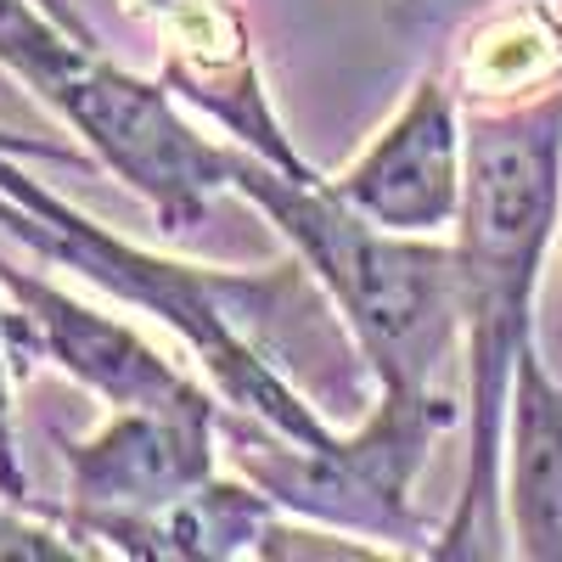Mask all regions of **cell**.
<instances>
[{
    "instance_id": "cell-1",
    "label": "cell",
    "mask_w": 562,
    "mask_h": 562,
    "mask_svg": "<svg viewBox=\"0 0 562 562\" xmlns=\"http://www.w3.org/2000/svg\"><path fill=\"white\" fill-rule=\"evenodd\" d=\"M0 231L29 254L102 288L113 304L158 315L192 349V360L203 366L209 389L231 416H248L293 445H333L344 434L281 371V360L293 355L315 366L360 360L344 315L299 259L270 270H209V265L164 259L153 248L113 237L108 225L79 214L74 203H63L12 153H0Z\"/></svg>"
},
{
    "instance_id": "cell-2",
    "label": "cell",
    "mask_w": 562,
    "mask_h": 562,
    "mask_svg": "<svg viewBox=\"0 0 562 562\" xmlns=\"http://www.w3.org/2000/svg\"><path fill=\"white\" fill-rule=\"evenodd\" d=\"M562 214V85L512 108L467 113V192L456 265L467 310V467L439 524L434 562L512 557L506 529V405L518 355L535 344V288Z\"/></svg>"
},
{
    "instance_id": "cell-3",
    "label": "cell",
    "mask_w": 562,
    "mask_h": 562,
    "mask_svg": "<svg viewBox=\"0 0 562 562\" xmlns=\"http://www.w3.org/2000/svg\"><path fill=\"white\" fill-rule=\"evenodd\" d=\"M231 192L248 198L326 288L378 389H434L467 333L456 243L405 237L349 209L326 175H293L231 140Z\"/></svg>"
},
{
    "instance_id": "cell-4",
    "label": "cell",
    "mask_w": 562,
    "mask_h": 562,
    "mask_svg": "<svg viewBox=\"0 0 562 562\" xmlns=\"http://www.w3.org/2000/svg\"><path fill=\"white\" fill-rule=\"evenodd\" d=\"M456 405L434 389H383L378 411L333 445H293L248 416H220L231 467L259 484L288 518L371 540L378 551L434 557L439 529L422 524L416 479L439 434L456 428Z\"/></svg>"
},
{
    "instance_id": "cell-5",
    "label": "cell",
    "mask_w": 562,
    "mask_h": 562,
    "mask_svg": "<svg viewBox=\"0 0 562 562\" xmlns=\"http://www.w3.org/2000/svg\"><path fill=\"white\" fill-rule=\"evenodd\" d=\"M52 113L113 169L130 192L158 214L164 237L198 231L220 192H231V147L186 124L175 108V90L164 79H135L113 68L102 52L90 57Z\"/></svg>"
},
{
    "instance_id": "cell-6",
    "label": "cell",
    "mask_w": 562,
    "mask_h": 562,
    "mask_svg": "<svg viewBox=\"0 0 562 562\" xmlns=\"http://www.w3.org/2000/svg\"><path fill=\"white\" fill-rule=\"evenodd\" d=\"M333 192L405 237L456 231L467 192V119L445 74H422L400 113L371 135V147L333 180Z\"/></svg>"
},
{
    "instance_id": "cell-7",
    "label": "cell",
    "mask_w": 562,
    "mask_h": 562,
    "mask_svg": "<svg viewBox=\"0 0 562 562\" xmlns=\"http://www.w3.org/2000/svg\"><path fill=\"white\" fill-rule=\"evenodd\" d=\"M0 288L23 310L34 360H52L113 411H220V394L203 378H186L175 360H164L135 326L79 304L57 281L23 270L7 254H0Z\"/></svg>"
},
{
    "instance_id": "cell-8",
    "label": "cell",
    "mask_w": 562,
    "mask_h": 562,
    "mask_svg": "<svg viewBox=\"0 0 562 562\" xmlns=\"http://www.w3.org/2000/svg\"><path fill=\"white\" fill-rule=\"evenodd\" d=\"M124 7L135 18H147L153 34L164 40V85L180 102L203 108L237 147L293 175H310L293 135L281 130L265 97L254 34L237 0H124Z\"/></svg>"
},
{
    "instance_id": "cell-9",
    "label": "cell",
    "mask_w": 562,
    "mask_h": 562,
    "mask_svg": "<svg viewBox=\"0 0 562 562\" xmlns=\"http://www.w3.org/2000/svg\"><path fill=\"white\" fill-rule=\"evenodd\" d=\"M220 411H113L90 439L68 445V501L45 506V518H79V512H140L164 506L186 490L214 479L220 456Z\"/></svg>"
},
{
    "instance_id": "cell-10",
    "label": "cell",
    "mask_w": 562,
    "mask_h": 562,
    "mask_svg": "<svg viewBox=\"0 0 562 562\" xmlns=\"http://www.w3.org/2000/svg\"><path fill=\"white\" fill-rule=\"evenodd\" d=\"M281 518V506L237 479H209L198 490H186L164 506L140 512H79L63 518V529L102 540V551L130 557V562H231V557H259L270 524Z\"/></svg>"
},
{
    "instance_id": "cell-11",
    "label": "cell",
    "mask_w": 562,
    "mask_h": 562,
    "mask_svg": "<svg viewBox=\"0 0 562 562\" xmlns=\"http://www.w3.org/2000/svg\"><path fill=\"white\" fill-rule=\"evenodd\" d=\"M506 529L512 557L562 562V383L546 371L540 344L518 355V383L506 405Z\"/></svg>"
},
{
    "instance_id": "cell-12",
    "label": "cell",
    "mask_w": 562,
    "mask_h": 562,
    "mask_svg": "<svg viewBox=\"0 0 562 562\" xmlns=\"http://www.w3.org/2000/svg\"><path fill=\"white\" fill-rule=\"evenodd\" d=\"M456 97L461 102H501V97H540L562 85V18L551 0H518L456 45Z\"/></svg>"
},
{
    "instance_id": "cell-13",
    "label": "cell",
    "mask_w": 562,
    "mask_h": 562,
    "mask_svg": "<svg viewBox=\"0 0 562 562\" xmlns=\"http://www.w3.org/2000/svg\"><path fill=\"white\" fill-rule=\"evenodd\" d=\"M97 57V40L68 29L57 12H45L40 0H0V68L23 79L34 97L52 108L68 79Z\"/></svg>"
},
{
    "instance_id": "cell-14",
    "label": "cell",
    "mask_w": 562,
    "mask_h": 562,
    "mask_svg": "<svg viewBox=\"0 0 562 562\" xmlns=\"http://www.w3.org/2000/svg\"><path fill=\"white\" fill-rule=\"evenodd\" d=\"M102 557V546H90L85 535L63 529L45 512L0 495V562H90Z\"/></svg>"
},
{
    "instance_id": "cell-15",
    "label": "cell",
    "mask_w": 562,
    "mask_h": 562,
    "mask_svg": "<svg viewBox=\"0 0 562 562\" xmlns=\"http://www.w3.org/2000/svg\"><path fill=\"white\" fill-rule=\"evenodd\" d=\"M18 378L23 366L12 349H0V495L12 501H34V484H29V467H23V445H18Z\"/></svg>"
},
{
    "instance_id": "cell-16",
    "label": "cell",
    "mask_w": 562,
    "mask_h": 562,
    "mask_svg": "<svg viewBox=\"0 0 562 562\" xmlns=\"http://www.w3.org/2000/svg\"><path fill=\"white\" fill-rule=\"evenodd\" d=\"M0 153L34 158V164H57V169H90V164H97V153L63 147V140H40V135H12V130H0Z\"/></svg>"
},
{
    "instance_id": "cell-17",
    "label": "cell",
    "mask_w": 562,
    "mask_h": 562,
    "mask_svg": "<svg viewBox=\"0 0 562 562\" xmlns=\"http://www.w3.org/2000/svg\"><path fill=\"white\" fill-rule=\"evenodd\" d=\"M0 349H12V355H18L23 378L34 371V344H29V326H23V310L7 299V288H0Z\"/></svg>"
},
{
    "instance_id": "cell-18",
    "label": "cell",
    "mask_w": 562,
    "mask_h": 562,
    "mask_svg": "<svg viewBox=\"0 0 562 562\" xmlns=\"http://www.w3.org/2000/svg\"><path fill=\"white\" fill-rule=\"evenodd\" d=\"M40 7H45V12H57V18H63V23H68V29H79V34H85V40H97V34H90V23H85V18H79V12H74V7H68V0H40Z\"/></svg>"
},
{
    "instance_id": "cell-19",
    "label": "cell",
    "mask_w": 562,
    "mask_h": 562,
    "mask_svg": "<svg viewBox=\"0 0 562 562\" xmlns=\"http://www.w3.org/2000/svg\"><path fill=\"white\" fill-rule=\"evenodd\" d=\"M416 12H428V18H439V12H456V7H473V0H411Z\"/></svg>"
}]
</instances>
